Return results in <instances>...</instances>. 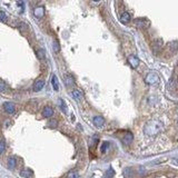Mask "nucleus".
Returning a JSON list of instances; mask_svg holds the SVG:
<instances>
[{
    "label": "nucleus",
    "instance_id": "f257e3e1",
    "mask_svg": "<svg viewBox=\"0 0 178 178\" xmlns=\"http://www.w3.org/2000/svg\"><path fill=\"white\" fill-rule=\"evenodd\" d=\"M163 129H164L163 124L159 122V120L153 119V120H149V122L145 125L144 132H145L146 135H148V136H156L159 132H162Z\"/></svg>",
    "mask_w": 178,
    "mask_h": 178
},
{
    "label": "nucleus",
    "instance_id": "f03ea898",
    "mask_svg": "<svg viewBox=\"0 0 178 178\" xmlns=\"http://www.w3.org/2000/svg\"><path fill=\"white\" fill-rule=\"evenodd\" d=\"M145 81L147 82L148 85H156L159 81V78H158L157 74L155 72H149L146 78H145Z\"/></svg>",
    "mask_w": 178,
    "mask_h": 178
},
{
    "label": "nucleus",
    "instance_id": "7ed1b4c3",
    "mask_svg": "<svg viewBox=\"0 0 178 178\" xmlns=\"http://www.w3.org/2000/svg\"><path fill=\"white\" fill-rule=\"evenodd\" d=\"M4 109H5L6 112L8 114H14L16 110V106L14 102H7L4 104Z\"/></svg>",
    "mask_w": 178,
    "mask_h": 178
},
{
    "label": "nucleus",
    "instance_id": "20e7f679",
    "mask_svg": "<svg viewBox=\"0 0 178 178\" xmlns=\"http://www.w3.org/2000/svg\"><path fill=\"white\" fill-rule=\"evenodd\" d=\"M128 62H129V65L132 66V68H137L138 66H139V59H138V57H136V56H129V58H128Z\"/></svg>",
    "mask_w": 178,
    "mask_h": 178
},
{
    "label": "nucleus",
    "instance_id": "39448f33",
    "mask_svg": "<svg viewBox=\"0 0 178 178\" xmlns=\"http://www.w3.org/2000/svg\"><path fill=\"white\" fill-rule=\"evenodd\" d=\"M94 124L96 125V127L102 128L104 125H105V119L102 117V116H95L94 117Z\"/></svg>",
    "mask_w": 178,
    "mask_h": 178
},
{
    "label": "nucleus",
    "instance_id": "423d86ee",
    "mask_svg": "<svg viewBox=\"0 0 178 178\" xmlns=\"http://www.w3.org/2000/svg\"><path fill=\"white\" fill-rule=\"evenodd\" d=\"M45 86V80L44 79H38L37 81L35 82V86H34V90L35 92H40L41 89Z\"/></svg>",
    "mask_w": 178,
    "mask_h": 178
},
{
    "label": "nucleus",
    "instance_id": "0eeeda50",
    "mask_svg": "<svg viewBox=\"0 0 178 178\" xmlns=\"http://www.w3.org/2000/svg\"><path fill=\"white\" fill-rule=\"evenodd\" d=\"M71 96L74 97L76 100L78 102H80L82 98H84V95H82V92L79 90V89H74L72 92H71Z\"/></svg>",
    "mask_w": 178,
    "mask_h": 178
},
{
    "label": "nucleus",
    "instance_id": "6e6552de",
    "mask_svg": "<svg viewBox=\"0 0 178 178\" xmlns=\"http://www.w3.org/2000/svg\"><path fill=\"white\" fill-rule=\"evenodd\" d=\"M130 19H132V16H130V14L127 12V11L122 12V16H120V21H122V24H128V22L130 21Z\"/></svg>",
    "mask_w": 178,
    "mask_h": 178
},
{
    "label": "nucleus",
    "instance_id": "1a4fd4ad",
    "mask_svg": "<svg viewBox=\"0 0 178 178\" xmlns=\"http://www.w3.org/2000/svg\"><path fill=\"white\" fill-rule=\"evenodd\" d=\"M135 25L140 28H146L149 26V21L146 19H137V20H135Z\"/></svg>",
    "mask_w": 178,
    "mask_h": 178
},
{
    "label": "nucleus",
    "instance_id": "9d476101",
    "mask_svg": "<svg viewBox=\"0 0 178 178\" xmlns=\"http://www.w3.org/2000/svg\"><path fill=\"white\" fill-rule=\"evenodd\" d=\"M42 115H44V117L46 118H49L51 117L52 115H54V110H52V108L50 106H46L44 108V110H42Z\"/></svg>",
    "mask_w": 178,
    "mask_h": 178
},
{
    "label": "nucleus",
    "instance_id": "9b49d317",
    "mask_svg": "<svg viewBox=\"0 0 178 178\" xmlns=\"http://www.w3.org/2000/svg\"><path fill=\"white\" fill-rule=\"evenodd\" d=\"M132 139H134V136H132V132H126L125 136L122 137V142L125 145H128V144H130L132 142Z\"/></svg>",
    "mask_w": 178,
    "mask_h": 178
},
{
    "label": "nucleus",
    "instance_id": "f8f14e48",
    "mask_svg": "<svg viewBox=\"0 0 178 178\" xmlns=\"http://www.w3.org/2000/svg\"><path fill=\"white\" fill-rule=\"evenodd\" d=\"M34 14L37 18H42L44 15H45V9L42 7H37L35 10H34Z\"/></svg>",
    "mask_w": 178,
    "mask_h": 178
},
{
    "label": "nucleus",
    "instance_id": "ddd939ff",
    "mask_svg": "<svg viewBox=\"0 0 178 178\" xmlns=\"http://www.w3.org/2000/svg\"><path fill=\"white\" fill-rule=\"evenodd\" d=\"M51 85H52V87H54V89L56 90V92H58L59 90V82H58V78H57V76H52V79H51Z\"/></svg>",
    "mask_w": 178,
    "mask_h": 178
},
{
    "label": "nucleus",
    "instance_id": "4468645a",
    "mask_svg": "<svg viewBox=\"0 0 178 178\" xmlns=\"http://www.w3.org/2000/svg\"><path fill=\"white\" fill-rule=\"evenodd\" d=\"M20 175H21V177H24V178H31L32 172H31L30 169H24V170L20 172Z\"/></svg>",
    "mask_w": 178,
    "mask_h": 178
},
{
    "label": "nucleus",
    "instance_id": "2eb2a0df",
    "mask_svg": "<svg viewBox=\"0 0 178 178\" xmlns=\"http://www.w3.org/2000/svg\"><path fill=\"white\" fill-rule=\"evenodd\" d=\"M16 164H17V162H16L15 157H10L8 159V167L10 168V169H14L16 167Z\"/></svg>",
    "mask_w": 178,
    "mask_h": 178
},
{
    "label": "nucleus",
    "instance_id": "dca6fc26",
    "mask_svg": "<svg viewBox=\"0 0 178 178\" xmlns=\"http://www.w3.org/2000/svg\"><path fill=\"white\" fill-rule=\"evenodd\" d=\"M65 82H66V85H67L68 87L72 86V85L75 84V81H74V78H72L71 76H69V75L65 77Z\"/></svg>",
    "mask_w": 178,
    "mask_h": 178
},
{
    "label": "nucleus",
    "instance_id": "f3484780",
    "mask_svg": "<svg viewBox=\"0 0 178 178\" xmlns=\"http://www.w3.org/2000/svg\"><path fill=\"white\" fill-rule=\"evenodd\" d=\"M67 178H79V174L77 173L76 170H71V172L68 173Z\"/></svg>",
    "mask_w": 178,
    "mask_h": 178
},
{
    "label": "nucleus",
    "instance_id": "a211bd4d",
    "mask_svg": "<svg viewBox=\"0 0 178 178\" xmlns=\"http://www.w3.org/2000/svg\"><path fill=\"white\" fill-rule=\"evenodd\" d=\"M114 175H115L114 169H112V168H109L106 173H105V178H112V176H114Z\"/></svg>",
    "mask_w": 178,
    "mask_h": 178
},
{
    "label": "nucleus",
    "instance_id": "6ab92c4d",
    "mask_svg": "<svg viewBox=\"0 0 178 178\" xmlns=\"http://www.w3.org/2000/svg\"><path fill=\"white\" fill-rule=\"evenodd\" d=\"M37 56L39 59H44L45 58V51L42 50V49H38L37 50Z\"/></svg>",
    "mask_w": 178,
    "mask_h": 178
},
{
    "label": "nucleus",
    "instance_id": "aec40b11",
    "mask_svg": "<svg viewBox=\"0 0 178 178\" xmlns=\"http://www.w3.org/2000/svg\"><path fill=\"white\" fill-rule=\"evenodd\" d=\"M48 125H49V127L51 128H56L57 125H58V122H57L56 119H51L50 122H48Z\"/></svg>",
    "mask_w": 178,
    "mask_h": 178
},
{
    "label": "nucleus",
    "instance_id": "412c9836",
    "mask_svg": "<svg viewBox=\"0 0 178 178\" xmlns=\"http://www.w3.org/2000/svg\"><path fill=\"white\" fill-rule=\"evenodd\" d=\"M108 147H109V142H104V145L102 146V153H106L107 149H108Z\"/></svg>",
    "mask_w": 178,
    "mask_h": 178
},
{
    "label": "nucleus",
    "instance_id": "4be33fe9",
    "mask_svg": "<svg viewBox=\"0 0 178 178\" xmlns=\"http://www.w3.org/2000/svg\"><path fill=\"white\" fill-rule=\"evenodd\" d=\"M6 149V144L4 140H0V154H2Z\"/></svg>",
    "mask_w": 178,
    "mask_h": 178
},
{
    "label": "nucleus",
    "instance_id": "5701e85b",
    "mask_svg": "<svg viewBox=\"0 0 178 178\" xmlns=\"http://www.w3.org/2000/svg\"><path fill=\"white\" fill-rule=\"evenodd\" d=\"M58 104H60V108L66 112V105H65L64 100H62V99H59V100H58Z\"/></svg>",
    "mask_w": 178,
    "mask_h": 178
},
{
    "label": "nucleus",
    "instance_id": "b1692460",
    "mask_svg": "<svg viewBox=\"0 0 178 178\" xmlns=\"http://www.w3.org/2000/svg\"><path fill=\"white\" fill-rule=\"evenodd\" d=\"M0 20H2V21L7 20V15H6L4 11H0Z\"/></svg>",
    "mask_w": 178,
    "mask_h": 178
},
{
    "label": "nucleus",
    "instance_id": "393cba45",
    "mask_svg": "<svg viewBox=\"0 0 178 178\" xmlns=\"http://www.w3.org/2000/svg\"><path fill=\"white\" fill-rule=\"evenodd\" d=\"M7 86H6V84L2 80H0V92H2V90H5Z\"/></svg>",
    "mask_w": 178,
    "mask_h": 178
},
{
    "label": "nucleus",
    "instance_id": "a878e982",
    "mask_svg": "<svg viewBox=\"0 0 178 178\" xmlns=\"http://www.w3.org/2000/svg\"><path fill=\"white\" fill-rule=\"evenodd\" d=\"M54 48H55V51H59V45H58L57 41L54 42Z\"/></svg>",
    "mask_w": 178,
    "mask_h": 178
},
{
    "label": "nucleus",
    "instance_id": "bb28decb",
    "mask_svg": "<svg viewBox=\"0 0 178 178\" xmlns=\"http://www.w3.org/2000/svg\"><path fill=\"white\" fill-rule=\"evenodd\" d=\"M177 82H178V77H177Z\"/></svg>",
    "mask_w": 178,
    "mask_h": 178
},
{
    "label": "nucleus",
    "instance_id": "cd10ccee",
    "mask_svg": "<svg viewBox=\"0 0 178 178\" xmlns=\"http://www.w3.org/2000/svg\"><path fill=\"white\" fill-rule=\"evenodd\" d=\"M177 164H178V159H177Z\"/></svg>",
    "mask_w": 178,
    "mask_h": 178
}]
</instances>
